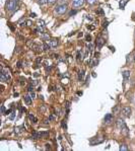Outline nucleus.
Here are the masks:
<instances>
[{
    "label": "nucleus",
    "instance_id": "nucleus-1",
    "mask_svg": "<svg viewBox=\"0 0 135 151\" xmlns=\"http://www.w3.org/2000/svg\"><path fill=\"white\" fill-rule=\"evenodd\" d=\"M117 126H118V128H119L120 130H121V132H122L123 134H125V135L128 134V129H127L126 125H125V122H124L122 119H118V120H117Z\"/></svg>",
    "mask_w": 135,
    "mask_h": 151
},
{
    "label": "nucleus",
    "instance_id": "nucleus-2",
    "mask_svg": "<svg viewBox=\"0 0 135 151\" xmlns=\"http://www.w3.org/2000/svg\"><path fill=\"white\" fill-rule=\"evenodd\" d=\"M67 5L66 4H61V5H58L56 8H55V11L58 13V14H64L66 11H67Z\"/></svg>",
    "mask_w": 135,
    "mask_h": 151
},
{
    "label": "nucleus",
    "instance_id": "nucleus-3",
    "mask_svg": "<svg viewBox=\"0 0 135 151\" xmlns=\"http://www.w3.org/2000/svg\"><path fill=\"white\" fill-rule=\"evenodd\" d=\"M46 44L48 45V46H49L50 48H56V47L58 46L59 42H58V40H57V39H51V40H47Z\"/></svg>",
    "mask_w": 135,
    "mask_h": 151
},
{
    "label": "nucleus",
    "instance_id": "nucleus-4",
    "mask_svg": "<svg viewBox=\"0 0 135 151\" xmlns=\"http://www.w3.org/2000/svg\"><path fill=\"white\" fill-rule=\"evenodd\" d=\"M121 113H122V115H123L124 117H126V118H129V117L131 116V113H132V111H131V109H130L129 107H125V108H123V109H122Z\"/></svg>",
    "mask_w": 135,
    "mask_h": 151
},
{
    "label": "nucleus",
    "instance_id": "nucleus-5",
    "mask_svg": "<svg viewBox=\"0 0 135 151\" xmlns=\"http://www.w3.org/2000/svg\"><path fill=\"white\" fill-rule=\"evenodd\" d=\"M8 10L9 11H13L16 9V1L15 0H10L9 3H8V6H7Z\"/></svg>",
    "mask_w": 135,
    "mask_h": 151
},
{
    "label": "nucleus",
    "instance_id": "nucleus-6",
    "mask_svg": "<svg viewBox=\"0 0 135 151\" xmlns=\"http://www.w3.org/2000/svg\"><path fill=\"white\" fill-rule=\"evenodd\" d=\"M84 4V0H72V5L74 7H80Z\"/></svg>",
    "mask_w": 135,
    "mask_h": 151
},
{
    "label": "nucleus",
    "instance_id": "nucleus-7",
    "mask_svg": "<svg viewBox=\"0 0 135 151\" xmlns=\"http://www.w3.org/2000/svg\"><path fill=\"white\" fill-rule=\"evenodd\" d=\"M104 44H105V41H104V39H103L102 37L97 38V45H98V48H99V49L103 47V45H104Z\"/></svg>",
    "mask_w": 135,
    "mask_h": 151
},
{
    "label": "nucleus",
    "instance_id": "nucleus-8",
    "mask_svg": "<svg viewBox=\"0 0 135 151\" xmlns=\"http://www.w3.org/2000/svg\"><path fill=\"white\" fill-rule=\"evenodd\" d=\"M112 118H113V116L111 114H108L106 117H105V122H106L107 124H110L112 122Z\"/></svg>",
    "mask_w": 135,
    "mask_h": 151
},
{
    "label": "nucleus",
    "instance_id": "nucleus-9",
    "mask_svg": "<svg viewBox=\"0 0 135 151\" xmlns=\"http://www.w3.org/2000/svg\"><path fill=\"white\" fill-rule=\"evenodd\" d=\"M127 2H128V0H121V1H120V3H119V7L121 8V9H124V7H125V5L127 4Z\"/></svg>",
    "mask_w": 135,
    "mask_h": 151
},
{
    "label": "nucleus",
    "instance_id": "nucleus-10",
    "mask_svg": "<svg viewBox=\"0 0 135 151\" xmlns=\"http://www.w3.org/2000/svg\"><path fill=\"white\" fill-rule=\"evenodd\" d=\"M41 137H42V134H40V133H34L33 136H32L33 139H39V138H41Z\"/></svg>",
    "mask_w": 135,
    "mask_h": 151
},
{
    "label": "nucleus",
    "instance_id": "nucleus-11",
    "mask_svg": "<svg viewBox=\"0 0 135 151\" xmlns=\"http://www.w3.org/2000/svg\"><path fill=\"white\" fill-rule=\"evenodd\" d=\"M32 97L31 96H29V95H26L25 97H24V100H25V102L27 103V104H29V103H32Z\"/></svg>",
    "mask_w": 135,
    "mask_h": 151
},
{
    "label": "nucleus",
    "instance_id": "nucleus-12",
    "mask_svg": "<svg viewBox=\"0 0 135 151\" xmlns=\"http://www.w3.org/2000/svg\"><path fill=\"white\" fill-rule=\"evenodd\" d=\"M123 76H124L125 79H127L128 77H130V71H128V70L124 71V72H123Z\"/></svg>",
    "mask_w": 135,
    "mask_h": 151
},
{
    "label": "nucleus",
    "instance_id": "nucleus-13",
    "mask_svg": "<svg viewBox=\"0 0 135 151\" xmlns=\"http://www.w3.org/2000/svg\"><path fill=\"white\" fill-rule=\"evenodd\" d=\"M120 150H121V151H127V150H128L127 145H126V144H122L121 146H120Z\"/></svg>",
    "mask_w": 135,
    "mask_h": 151
},
{
    "label": "nucleus",
    "instance_id": "nucleus-14",
    "mask_svg": "<svg viewBox=\"0 0 135 151\" xmlns=\"http://www.w3.org/2000/svg\"><path fill=\"white\" fill-rule=\"evenodd\" d=\"M83 76H84V71L82 70V71H80L79 74H78V79H79V80H82V79H83Z\"/></svg>",
    "mask_w": 135,
    "mask_h": 151
},
{
    "label": "nucleus",
    "instance_id": "nucleus-15",
    "mask_svg": "<svg viewBox=\"0 0 135 151\" xmlns=\"http://www.w3.org/2000/svg\"><path fill=\"white\" fill-rule=\"evenodd\" d=\"M97 64H98V60H94V61H91V66H92V67H95Z\"/></svg>",
    "mask_w": 135,
    "mask_h": 151
},
{
    "label": "nucleus",
    "instance_id": "nucleus-16",
    "mask_svg": "<svg viewBox=\"0 0 135 151\" xmlns=\"http://www.w3.org/2000/svg\"><path fill=\"white\" fill-rule=\"evenodd\" d=\"M29 120H31V121H34V123H37V119H36L34 116H32V115H29Z\"/></svg>",
    "mask_w": 135,
    "mask_h": 151
},
{
    "label": "nucleus",
    "instance_id": "nucleus-17",
    "mask_svg": "<svg viewBox=\"0 0 135 151\" xmlns=\"http://www.w3.org/2000/svg\"><path fill=\"white\" fill-rule=\"evenodd\" d=\"M65 2H66V0H58L59 5H61V4H65Z\"/></svg>",
    "mask_w": 135,
    "mask_h": 151
},
{
    "label": "nucleus",
    "instance_id": "nucleus-18",
    "mask_svg": "<svg viewBox=\"0 0 135 151\" xmlns=\"http://www.w3.org/2000/svg\"><path fill=\"white\" fill-rule=\"evenodd\" d=\"M87 2L88 4H95L97 2V0H87Z\"/></svg>",
    "mask_w": 135,
    "mask_h": 151
},
{
    "label": "nucleus",
    "instance_id": "nucleus-19",
    "mask_svg": "<svg viewBox=\"0 0 135 151\" xmlns=\"http://www.w3.org/2000/svg\"><path fill=\"white\" fill-rule=\"evenodd\" d=\"M38 2H39L40 4H44V3L48 2V0H38Z\"/></svg>",
    "mask_w": 135,
    "mask_h": 151
},
{
    "label": "nucleus",
    "instance_id": "nucleus-20",
    "mask_svg": "<svg viewBox=\"0 0 135 151\" xmlns=\"http://www.w3.org/2000/svg\"><path fill=\"white\" fill-rule=\"evenodd\" d=\"M27 90H28V91H29V92H32V91H33V90H34V87H33L32 85H29V86H28V89H27Z\"/></svg>",
    "mask_w": 135,
    "mask_h": 151
},
{
    "label": "nucleus",
    "instance_id": "nucleus-21",
    "mask_svg": "<svg viewBox=\"0 0 135 151\" xmlns=\"http://www.w3.org/2000/svg\"><path fill=\"white\" fill-rule=\"evenodd\" d=\"M86 41H87V42H91V41H92V37L89 36V35L86 36Z\"/></svg>",
    "mask_w": 135,
    "mask_h": 151
},
{
    "label": "nucleus",
    "instance_id": "nucleus-22",
    "mask_svg": "<svg viewBox=\"0 0 135 151\" xmlns=\"http://www.w3.org/2000/svg\"><path fill=\"white\" fill-rule=\"evenodd\" d=\"M56 2V0H48V3L49 4H54Z\"/></svg>",
    "mask_w": 135,
    "mask_h": 151
},
{
    "label": "nucleus",
    "instance_id": "nucleus-23",
    "mask_svg": "<svg viewBox=\"0 0 135 151\" xmlns=\"http://www.w3.org/2000/svg\"><path fill=\"white\" fill-rule=\"evenodd\" d=\"M88 49L91 50V51H93V50H94V46H93L92 44H89V45H88Z\"/></svg>",
    "mask_w": 135,
    "mask_h": 151
},
{
    "label": "nucleus",
    "instance_id": "nucleus-24",
    "mask_svg": "<svg viewBox=\"0 0 135 151\" xmlns=\"http://www.w3.org/2000/svg\"><path fill=\"white\" fill-rule=\"evenodd\" d=\"M29 96H31L32 98H35V96H36V94H35L34 92H31V93H29Z\"/></svg>",
    "mask_w": 135,
    "mask_h": 151
},
{
    "label": "nucleus",
    "instance_id": "nucleus-25",
    "mask_svg": "<svg viewBox=\"0 0 135 151\" xmlns=\"http://www.w3.org/2000/svg\"><path fill=\"white\" fill-rule=\"evenodd\" d=\"M14 116H15V113L13 112V113H12V115L10 116V120H13V119H14Z\"/></svg>",
    "mask_w": 135,
    "mask_h": 151
},
{
    "label": "nucleus",
    "instance_id": "nucleus-26",
    "mask_svg": "<svg viewBox=\"0 0 135 151\" xmlns=\"http://www.w3.org/2000/svg\"><path fill=\"white\" fill-rule=\"evenodd\" d=\"M1 112H2V114H5V108L2 105V108H1Z\"/></svg>",
    "mask_w": 135,
    "mask_h": 151
},
{
    "label": "nucleus",
    "instance_id": "nucleus-27",
    "mask_svg": "<svg viewBox=\"0 0 135 151\" xmlns=\"http://www.w3.org/2000/svg\"><path fill=\"white\" fill-rule=\"evenodd\" d=\"M97 13H101V14H103L104 12H103V10H102V9H99V11H97Z\"/></svg>",
    "mask_w": 135,
    "mask_h": 151
},
{
    "label": "nucleus",
    "instance_id": "nucleus-28",
    "mask_svg": "<svg viewBox=\"0 0 135 151\" xmlns=\"http://www.w3.org/2000/svg\"><path fill=\"white\" fill-rule=\"evenodd\" d=\"M75 13H76L75 10H74V11H71V12H70V15H72V14H75Z\"/></svg>",
    "mask_w": 135,
    "mask_h": 151
},
{
    "label": "nucleus",
    "instance_id": "nucleus-29",
    "mask_svg": "<svg viewBox=\"0 0 135 151\" xmlns=\"http://www.w3.org/2000/svg\"><path fill=\"white\" fill-rule=\"evenodd\" d=\"M31 16H33V17H35V16H36V13H32V14H31Z\"/></svg>",
    "mask_w": 135,
    "mask_h": 151
},
{
    "label": "nucleus",
    "instance_id": "nucleus-30",
    "mask_svg": "<svg viewBox=\"0 0 135 151\" xmlns=\"http://www.w3.org/2000/svg\"><path fill=\"white\" fill-rule=\"evenodd\" d=\"M88 28H89V29H95V27H94V26H88Z\"/></svg>",
    "mask_w": 135,
    "mask_h": 151
},
{
    "label": "nucleus",
    "instance_id": "nucleus-31",
    "mask_svg": "<svg viewBox=\"0 0 135 151\" xmlns=\"http://www.w3.org/2000/svg\"><path fill=\"white\" fill-rule=\"evenodd\" d=\"M134 61H135V57H134Z\"/></svg>",
    "mask_w": 135,
    "mask_h": 151
}]
</instances>
